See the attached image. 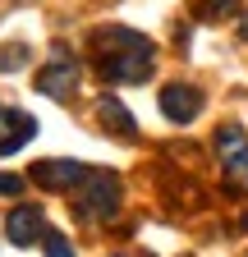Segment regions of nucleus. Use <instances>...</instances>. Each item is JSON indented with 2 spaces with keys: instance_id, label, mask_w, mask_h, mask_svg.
Wrapping results in <instances>:
<instances>
[{
  "instance_id": "nucleus-13",
  "label": "nucleus",
  "mask_w": 248,
  "mask_h": 257,
  "mask_svg": "<svg viewBox=\"0 0 248 257\" xmlns=\"http://www.w3.org/2000/svg\"><path fill=\"white\" fill-rule=\"evenodd\" d=\"M19 188H23L19 175H0V193H19Z\"/></svg>"
},
{
  "instance_id": "nucleus-2",
  "label": "nucleus",
  "mask_w": 248,
  "mask_h": 257,
  "mask_svg": "<svg viewBox=\"0 0 248 257\" xmlns=\"http://www.w3.org/2000/svg\"><path fill=\"white\" fill-rule=\"evenodd\" d=\"M74 211L83 220H110L119 211V179L110 170H92L78 188H74Z\"/></svg>"
},
{
  "instance_id": "nucleus-6",
  "label": "nucleus",
  "mask_w": 248,
  "mask_h": 257,
  "mask_svg": "<svg viewBox=\"0 0 248 257\" xmlns=\"http://www.w3.org/2000/svg\"><path fill=\"white\" fill-rule=\"evenodd\" d=\"M5 239L10 243H19V248H28V243H37V239H46V216H42V207H14L10 211V220H5Z\"/></svg>"
},
{
  "instance_id": "nucleus-1",
  "label": "nucleus",
  "mask_w": 248,
  "mask_h": 257,
  "mask_svg": "<svg viewBox=\"0 0 248 257\" xmlns=\"http://www.w3.org/2000/svg\"><path fill=\"white\" fill-rule=\"evenodd\" d=\"M92 55H97V69L106 83H143L152 78V64H157V46L143 32L119 23L92 32Z\"/></svg>"
},
{
  "instance_id": "nucleus-7",
  "label": "nucleus",
  "mask_w": 248,
  "mask_h": 257,
  "mask_svg": "<svg viewBox=\"0 0 248 257\" xmlns=\"http://www.w3.org/2000/svg\"><path fill=\"white\" fill-rule=\"evenodd\" d=\"M33 134H37V119H33V115H23V110H10V106H0V156L19 152L23 143H33Z\"/></svg>"
},
{
  "instance_id": "nucleus-10",
  "label": "nucleus",
  "mask_w": 248,
  "mask_h": 257,
  "mask_svg": "<svg viewBox=\"0 0 248 257\" xmlns=\"http://www.w3.org/2000/svg\"><path fill=\"white\" fill-rule=\"evenodd\" d=\"M23 64H28V46L10 42L5 51H0V74H14V69H23Z\"/></svg>"
},
{
  "instance_id": "nucleus-11",
  "label": "nucleus",
  "mask_w": 248,
  "mask_h": 257,
  "mask_svg": "<svg viewBox=\"0 0 248 257\" xmlns=\"http://www.w3.org/2000/svg\"><path fill=\"white\" fill-rule=\"evenodd\" d=\"M46 257H74L69 239H65V234H46Z\"/></svg>"
},
{
  "instance_id": "nucleus-8",
  "label": "nucleus",
  "mask_w": 248,
  "mask_h": 257,
  "mask_svg": "<svg viewBox=\"0 0 248 257\" xmlns=\"http://www.w3.org/2000/svg\"><path fill=\"white\" fill-rule=\"evenodd\" d=\"M74 87H78V64H74V60H65V55H60V60H51L46 69L37 74V92L55 96V101H60V96H69Z\"/></svg>"
},
{
  "instance_id": "nucleus-5",
  "label": "nucleus",
  "mask_w": 248,
  "mask_h": 257,
  "mask_svg": "<svg viewBox=\"0 0 248 257\" xmlns=\"http://www.w3.org/2000/svg\"><path fill=\"white\" fill-rule=\"evenodd\" d=\"M87 175H92V170L83 166V161H37V166H33V184H42V188H51V193H69V188H78Z\"/></svg>"
},
{
  "instance_id": "nucleus-4",
  "label": "nucleus",
  "mask_w": 248,
  "mask_h": 257,
  "mask_svg": "<svg viewBox=\"0 0 248 257\" xmlns=\"http://www.w3.org/2000/svg\"><path fill=\"white\" fill-rule=\"evenodd\" d=\"M161 115L170 124H193L202 115V92L193 83H166L161 87Z\"/></svg>"
},
{
  "instance_id": "nucleus-14",
  "label": "nucleus",
  "mask_w": 248,
  "mask_h": 257,
  "mask_svg": "<svg viewBox=\"0 0 248 257\" xmlns=\"http://www.w3.org/2000/svg\"><path fill=\"white\" fill-rule=\"evenodd\" d=\"M239 37H243V42H248V14H243V19H239Z\"/></svg>"
},
{
  "instance_id": "nucleus-12",
  "label": "nucleus",
  "mask_w": 248,
  "mask_h": 257,
  "mask_svg": "<svg viewBox=\"0 0 248 257\" xmlns=\"http://www.w3.org/2000/svg\"><path fill=\"white\" fill-rule=\"evenodd\" d=\"M239 0H202V14H230Z\"/></svg>"
},
{
  "instance_id": "nucleus-9",
  "label": "nucleus",
  "mask_w": 248,
  "mask_h": 257,
  "mask_svg": "<svg viewBox=\"0 0 248 257\" xmlns=\"http://www.w3.org/2000/svg\"><path fill=\"white\" fill-rule=\"evenodd\" d=\"M97 119L110 128V134H119V138H129V134H134V115L124 110V101H119V96H101V106H97Z\"/></svg>"
},
{
  "instance_id": "nucleus-3",
  "label": "nucleus",
  "mask_w": 248,
  "mask_h": 257,
  "mask_svg": "<svg viewBox=\"0 0 248 257\" xmlns=\"http://www.w3.org/2000/svg\"><path fill=\"white\" fill-rule=\"evenodd\" d=\"M216 161H221V175L230 188L248 193V134L234 124H225L221 134H216Z\"/></svg>"
}]
</instances>
